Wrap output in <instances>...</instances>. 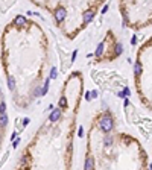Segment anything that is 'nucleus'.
I'll list each match as a JSON object with an SVG mask.
<instances>
[{
    "instance_id": "obj_3",
    "label": "nucleus",
    "mask_w": 152,
    "mask_h": 170,
    "mask_svg": "<svg viewBox=\"0 0 152 170\" xmlns=\"http://www.w3.org/2000/svg\"><path fill=\"white\" fill-rule=\"evenodd\" d=\"M93 166H94V161H93V158H91V156H87V159H85V167H84V170H93Z\"/></svg>"
},
{
    "instance_id": "obj_11",
    "label": "nucleus",
    "mask_w": 152,
    "mask_h": 170,
    "mask_svg": "<svg viewBox=\"0 0 152 170\" xmlns=\"http://www.w3.org/2000/svg\"><path fill=\"white\" fill-rule=\"evenodd\" d=\"M50 78H52V79H55V78H56V68H52V73H50Z\"/></svg>"
},
{
    "instance_id": "obj_7",
    "label": "nucleus",
    "mask_w": 152,
    "mask_h": 170,
    "mask_svg": "<svg viewBox=\"0 0 152 170\" xmlns=\"http://www.w3.org/2000/svg\"><path fill=\"white\" fill-rule=\"evenodd\" d=\"M8 84H9V88H11V90L15 88V82H14V78H12V76H8Z\"/></svg>"
},
{
    "instance_id": "obj_1",
    "label": "nucleus",
    "mask_w": 152,
    "mask_h": 170,
    "mask_svg": "<svg viewBox=\"0 0 152 170\" xmlns=\"http://www.w3.org/2000/svg\"><path fill=\"white\" fill-rule=\"evenodd\" d=\"M101 128L103 129V132H110L113 129V119H111L110 114H105L103 116V119L101 121Z\"/></svg>"
},
{
    "instance_id": "obj_2",
    "label": "nucleus",
    "mask_w": 152,
    "mask_h": 170,
    "mask_svg": "<svg viewBox=\"0 0 152 170\" xmlns=\"http://www.w3.org/2000/svg\"><path fill=\"white\" fill-rule=\"evenodd\" d=\"M64 17H66V9L59 6V8L55 11V18H56V21H58V23H61V21L64 20Z\"/></svg>"
},
{
    "instance_id": "obj_8",
    "label": "nucleus",
    "mask_w": 152,
    "mask_h": 170,
    "mask_svg": "<svg viewBox=\"0 0 152 170\" xmlns=\"http://www.w3.org/2000/svg\"><path fill=\"white\" fill-rule=\"evenodd\" d=\"M111 141H113V137L106 135V137H105V140H103V144H105V146H110V144H111Z\"/></svg>"
},
{
    "instance_id": "obj_4",
    "label": "nucleus",
    "mask_w": 152,
    "mask_h": 170,
    "mask_svg": "<svg viewBox=\"0 0 152 170\" xmlns=\"http://www.w3.org/2000/svg\"><path fill=\"white\" fill-rule=\"evenodd\" d=\"M59 116H61V111H59V109H55V111L50 114V121L58 120V119H59Z\"/></svg>"
},
{
    "instance_id": "obj_9",
    "label": "nucleus",
    "mask_w": 152,
    "mask_h": 170,
    "mask_svg": "<svg viewBox=\"0 0 152 170\" xmlns=\"http://www.w3.org/2000/svg\"><path fill=\"white\" fill-rule=\"evenodd\" d=\"M15 23H17V24H24V23H26V20H24V17H21V15H20V17L15 18Z\"/></svg>"
},
{
    "instance_id": "obj_5",
    "label": "nucleus",
    "mask_w": 152,
    "mask_h": 170,
    "mask_svg": "<svg viewBox=\"0 0 152 170\" xmlns=\"http://www.w3.org/2000/svg\"><path fill=\"white\" fill-rule=\"evenodd\" d=\"M93 15H94V14H93V11H88V12H85V15H84V23H85V24H87V23H88V21L93 18Z\"/></svg>"
},
{
    "instance_id": "obj_6",
    "label": "nucleus",
    "mask_w": 152,
    "mask_h": 170,
    "mask_svg": "<svg viewBox=\"0 0 152 170\" xmlns=\"http://www.w3.org/2000/svg\"><path fill=\"white\" fill-rule=\"evenodd\" d=\"M8 123V116L6 114H0V126H5Z\"/></svg>"
},
{
    "instance_id": "obj_10",
    "label": "nucleus",
    "mask_w": 152,
    "mask_h": 170,
    "mask_svg": "<svg viewBox=\"0 0 152 170\" xmlns=\"http://www.w3.org/2000/svg\"><path fill=\"white\" fill-rule=\"evenodd\" d=\"M140 70H141V65H140V61H138V62H137V65H135V74H137V76H138Z\"/></svg>"
}]
</instances>
